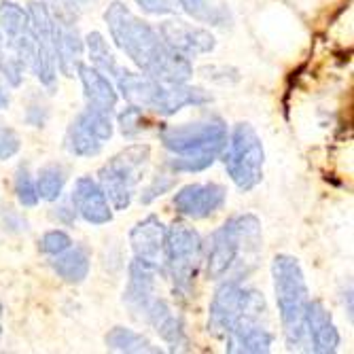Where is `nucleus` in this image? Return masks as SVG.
Instances as JSON below:
<instances>
[{
    "instance_id": "2eb2a0df",
    "label": "nucleus",
    "mask_w": 354,
    "mask_h": 354,
    "mask_svg": "<svg viewBox=\"0 0 354 354\" xmlns=\"http://www.w3.org/2000/svg\"><path fill=\"white\" fill-rule=\"evenodd\" d=\"M130 244L134 259L155 268L159 274H164L166 266V227L159 216L149 214L147 218L138 221L130 232Z\"/></svg>"
},
{
    "instance_id": "bb28decb",
    "label": "nucleus",
    "mask_w": 354,
    "mask_h": 354,
    "mask_svg": "<svg viewBox=\"0 0 354 354\" xmlns=\"http://www.w3.org/2000/svg\"><path fill=\"white\" fill-rule=\"evenodd\" d=\"M68 172L64 166L59 164H47L41 168L39 178H37V191H39V198L43 202H57L64 185H66Z\"/></svg>"
},
{
    "instance_id": "cd10ccee",
    "label": "nucleus",
    "mask_w": 354,
    "mask_h": 354,
    "mask_svg": "<svg viewBox=\"0 0 354 354\" xmlns=\"http://www.w3.org/2000/svg\"><path fill=\"white\" fill-rule=\"evenodd\" d=\"M117 125H119V132L123 138H138L142 132H147L149 127L153 125L151 117L147 111L134 106V104H127V109H123L119 115H117Z\"/></svg>"
},
{
    "instance_id": "f8f14e48",
    "label": "nucleus",
    "mask_w": 354,
    "mask_h": 354,
    "mask_svg": "<svg viewBox=\"0 0 354 354\" xmlns=\"http://www.w3.org/2000/svg\"><path fill=\"white\" fill-rule=\"evenodd\" d=\"M115 125L111 113L85 106L68 125L64 136V149L75 157H95L113 138Z\"/></svg>"
},
{
    "instance_id": "f3484780",
    "label": "nucleus",
    "mask_w": 354,
    "mask_h": 354,
    "mask_svg": "<svg viewBox=\"0 0 354 354\" xmlns=\"http://www.w3.org/2000/svg\"><path fill=\"white\" fill-rule=\"evenodd\" d=\"M145 323L164 339V344L172 350V352H187L191 350V339L187 335V329H185V320L180 314H176L170 304L162 297H155L145 316H142Z\"/></svg>"
},
{
    "instance_id": "e433bc0d",
    "label": "nucleus",
    "mask_w": 354,
    "mask_h": 354,
    "mask_svg": "<svg viewBox=\"0 0 354 354\" xmlns=\"http://www.w3.org/2000/svg\"><path fill=\"white\" fill-rule=\"evenodd\" d=\"M51 216H53L57 223L66 225V227H71V225H75V221H77L75 208H68V206H57V208H53Z\"/></svg>"
},
{
    "instance_id": "f704fd0d",
    "label": "nucleus",
    "mask_w": 354,
    "mask_h": 354,
    "mask_svg": "<svg viewBox=\"0 0 354 354\" xmlns=\"http://www.w3.org/2000/svg\"><path fill=\"white\" fill-rule=\"evenodd\" d=\"M0 225H3V230L9 234H21L28 230V221L11 206L0 210Z\"/></svg>"
},
{
    "instance_id": "a211bd4d",
    "label": "nucleus",
    "mask_w": 354,
    "mask_h": 354,
    "mask_svg": "<svg viewBox=\"0 0 354 354\" xmlns=\"http://www.w3.org/2000/svg\"><path fill=\"white\" fill-rule=\"evenodd\" d=\"M73 208L89 225H106L113 221V206L106 193L91 176H81L73 189Z\"/></svg>"
},
{
    "instance_id": "4be33fe9",
    "label": "nucleus",
    "mask_w": 354,
    "mask_h": 354,
    "mask_svg": "<svg viewBox=\"0 0 354 354\" xmlns=\"http://www.w3.org/2000/svg\"><path fill=\"white\" fill-rule=\"evenodd\" d=\"M77 77L81 79V85H83L85 104L113 115L117 100H119V93L115 89V85L111 83V79L104 73H100L98 68L87 66V64H81L77 71Z\"/></svg>"
},
{
    "instance_id": "1a4fd4ad",
    "label": "nucleus",
    "mask_w": 354,
    "mask_h": 354,
    "mask_svg": "<svg viewBox=\"0 0 354 354\" xmlns=\"http://www.w3.org/2000/svg\"><path fill=\"white\" fill-rule=\"evenodd\" d=\"M221 157H223L225 170H227L232 183L242 193L252 191L263 180L266 149H263L261 136L257 134V130L250 123L242 121L234 125Z\"/></svg>"
},
{
    "instance_id": "6e6552de",
    "label": "nucleus",
    "mask_w": 354,
    "mask_h": 354,
    "mask_svg": "<svg viewBox=\"0 0 354 354\" xmlns=\"http://www.w3.org/2000/svg\"><path fill=\"white\" fill-rule=\"evenodd\" d=\"M151 162L149 145H130L98 170V185L106 193V198L115 210H127L138 193V185L142 183L147 168Z\"/></svg>"
},
{
    "instance_id": "39448f33",
    "label": "nucleus",
    "mask_w": 354,
    "mask_h": 354,
    "mask_svg": "<svg viewBox=\"0 0 354 354\" xmlns=\"http://www.w3.org/2000/svg\"><path fill=\"white\" fill-rule=\"evenodd\" d=\"M272 280L286 348L308 350L306 314L310 304V288L297 257L284 252L276 254L272 261Z\"/></svg>"
},
{
    "instance_id": "aec40b11",
    "label": "nucleus",
    "mask_w": 354,
    "mask_h": 354,
    "mask_svg": "<svg viewBox=\"0 0 354 354\" xmlns=\"http://www.w3.org/2000/svg\"><path fill=\"white\" fill-rule=\"evenodd\" d=\"M157 276L159 272L155 268L138 259H132L130 268H127V286L123 291V304L140 320L149 304L157 297Z\"/></svg>"
},
{
    "instance_id": "4c0bfd02",
    "label": "nucleus",
    "mask_w": 354,
    "mask_h": 354,
    "mask_svg": "<svg viewBox=\"0 0 354 354\" xmlns=\"http://www.w3.org/2000/svg\"><path fill=\"white\" fill-rule=\"evenodd\" d=\"M342 301H344V308H346L348 320L352 323V284H350V282H348V288L342 293Z\"/></svg>"
},
{
    "instance_id": "f03ea898",
    "label": "nucleus",
    "mask_w": 354,
    "mask_h": 354,
    "mask_svg": "<svg viewBox=\"0 0 354 354\" xmlns=\"http://www.w3.org/2000/svg\"><path fill=\"white\" fill-rule=\"evenodd\" d=\"M263 234L261 221L254 214H236L225 221L210 236L204 250V272L208 280L248 278L261 259Z\"/></svg>"
},
{
    "instance_id": "2f4dec72",
    "label": "nucleus",
    "mask_w": 354,
    "mask_h": 354,
    "mask_svg": "<svg viewBox=\"0 0 354 354\" xmlns=\"http://www.w3.org/2000/svg\"><path fill=\"white\" fill-rule=\"evenodd\" d=\"M71 246H73V238L62 230H51L43 234V238L39 240V250L47 257H55L64 250H68Z\"/></svg>"
},
{
    "instance_id": "f257e3e1",
    "label": "nucleus",
    "mask_w": 354,
    "mask_h": 354,
    "mask_svg": "<svg viewBox=\"0 0 354 354\" xmlns=\"http://www.w3.org/2000/svg\"><path fill=\"white\" fill-rule=\"evenodd\" d=\"M104 21L115 45L136 64L142 75L164 83H187L193 77L191 57L168 47L159 32L134 15L121 0H113L104 11Z\"/></svg>"
},
{
    "instance_id": "20e7f679",
    "label": "nucleus",
    "mask_w": 354,
    "mask_h": 354,
    "mask_svg": "<svg viewBox=\"0 0 354 354\" xmlns=\"http://www.w3.org/2000/svg\"><path fill=\"white\" fill-rule=\"evenodd\" d=\"M115 79L117 91L127 104L162 117H172L187 106H206L212 102V95L206 89L189 83H164L149 75L123 68Z\"/></svg>"
},
{
    "instance_id": "5701e85b",
    "label": "nucleus",
    "mask_w": 354,
    "mask_h": 354,
    "mask_svg": "<svg viewBox=\"0 0 354 354\" xmlns=\"http://www.w3.org/2000/svg\"><path fill=\"white\" fill-rule=\"evenodd\" d=\"M51 268L57 274V278H62L68 284H81L87 276H89V268H91V254L85 246L81 244H73L68 250H64L55 257H51Z\"/></svg>"
},
{
    "instance_id": "412c9836",
    "label": "nucleus",
    "mask_w": 354,
    "mask_h": 354,
    "mask_svg": "<svg viewBox=\"0 0 354 354\" xmlns=\"http://www.w3.org/2000/svg\"><path fill=\"white\" fill-rule=\"evenodd\" d=\"M225 342V352L232 354H268L274 344V333L261 325V320H244Z\"/></svg>"
},
{
    "instance_id": "0eeeda50",
    "label": "nucleus",
    "mask_w": 354,
    "mask_h": 354,
    "mask_svg": "<svg viewBox=\"0 0 354 354\" xmlns=\"http://www.w3.org/2000/svg\"><path fill=\"white\" fill-rule=\"evenodd\" d=\"M204 263V240L185 221H174L166 227V266L164 272L172 280L174 293L183 299L191 297L196 278Z\"/></svg>"
},
{
    "instance_id": "ea45409f",
    "label": "nucleus",
    "mask_w": 354,
    "mask_h": 354,
    "mask_svg": "<svg viewBox=\"0 0 354 354\" xmlns=\"http://www.w3.org/2000/svg\"><path fill=\"white\" fill-rule=\"evenodd\" d=\"M71 3L77 5L79 9H85V7H89V5L93 3V0H71Z\"/></svg>"
},
{
    "instance_id": "c85d7f7f",
    "label": "nucleus",
    "mask_w": 354,
    "mask_h": 354,
    "mask_svg": "<svg viewBox=\"0 0 354 354\" xmlns=\"http://www.w3.org/2000/svg\"><path fill=\"white\" fill-rule=\"evenodd\" d=\"M13 189H15V198L19 202V206L24 208H35L41 198H39V191H37V180L32 178L28 166H19L13 178Z\"/></svg>"
},
{
    "instance_id": "7ed1b4c3",
    "label": "nucleus",
    "mask_w": 354,
    "mask_h": 354,
    "mask_svg": "<svg viewBox=\"0 0 354 354\" xmlns=\"http://www.w3.org/2000/svg\"><path fill=\"white\" fill-rule=\"evenodd\" d=\"M227 123L218 115L162 127L159 140L172 153L166 168L174 174H196L208 170L227 145Z\"/></svg>"
},
{
    "instance_id": "a878e982",
    "label": "nucleus",
    "mask_w": 354,
    "mask_h": 354,
    "mask_svg": "<svg viewBox=\"0 0 354 354\" xmlns=\"http://www.w3.org/2000/svg\"><path fill=\"white\" fill-rule=\"evenodd\" d=\"M85 43V51L91 59V66L98 68L100 73H104L106 77H117L121 73L117 57L113 53V49L109 47V41L100 35V32H89V35L83 39Z\"/></svg>"
},
{
    "instance_id": "c756f323",
    "label": "nucleus",
    "mask_w": 354,
    "mask_h": 354,
    "mask_svg": "<svg viewBox=\"0 0 354 354\" xmlns=\"http://www.w3.org/2000/svg\"><path fill=\"white\" fill-rule=\"evenodd\" d=\"M24 71H26V64L21 59H17L3 43L0 39V77L7 81V85L11 87H19L24 81Z\"/></svg>"
},
{
    "instance_id": "72a5a7b5",
    "label": "nucleus",
    "mask_w": 354,
    "mask_h": 354,
    "mask_svg": "<svg viewBox=\"0 0 354 354\" xmlns=\"http://www.w3.org/2000/svg\"><path fill=\"white\" fill-rule=\"evenodd\" d=\"M149 15H176L180 11L178 0H132Z\"/></svg>"
},
{
    "instance_id": "dca6fc26",
    "label": "nucleus",
    "mask_w": 354,
    "mask_h": 354,
    "mask_svg": "<svg viewBox=\"0 0 354 354\" xmlns=\"http://www.w3.org/2000/svg\"><path fill=\"white\" fill-rule=\"evenodd\" d=\"M157 32L168 47H172L174 51L187 57L206 55L216 49V39L210 30L187 24L183 19H166L159 24Z\"/></svg>"
},
{
    "instance_id": "ddd939ff",
    "label": "nucleus",
    "mask_w": 354,
    "mask_h": 354,
    "mask_svg": "<svg viewBox=\"0 0 354 354\" xmlns=\"http://www.w3.org/2000/svg\"><path fill=\"white\" fill-rule=\"evenodd\" d=\"M0 39L17 59L26 64V68L32 66L35 39H32L30 15L26 7L13 0H0Z\"/></svg>"
},
{
    "instance_id": "58836bf2",
    "label": "nucleus",
    "mask_w": 354,
    "mask_h": 354,
    "mask_svg": "<svg viewBox=\"0 0 354 354\" xmlns=\"http://www.w3.org/2000/svg\"><path fill=\"white\" fill-rule=\"evenodd\" d=\"M9 104H11V93L3 83H0V111H7Z\"/></svg>"
},
{
    "instance_id": "4468645a",
    "label": "nucleus",
    "mask_w": 354,
    "mask_h": 354,
    "mask_svg": "<svg viewBox=\"0 0 354 354\" xmlns=\"http://www.w3.org/2000/svg\"><path fill=\"white\" fill-rule=\"evenodd\" d=\"M227 200V189L218 183H191L174 196V208L178 214L202 221L216 214Z\"/></svg>"
},
{
    "instance_id": "7c9ffc66",
    "label": "nucleus",
    "mask_w": 354,
    "mask_h": 354,
    "mask_svg": "<svg viewBox=\"0 0 354 354\" xmlns=\"http://www.w3.org/2000/svg\"><path fill=\"white\" fill-rule=\"evenodd\" d=\"M176 180H178V176H176L174 172H170V174H166V172H157V174L153 176V180L142 189V193H140V204L149 206V204H153L157 198L166 196V193H170V191L176 187Z\"/></svg>"
},
{
    "instance_id": "c9c22d12",
    "label": "nucleus",
    "mask_w": 354,
    "mask_h": 354,
    "mask_svg": "<svg viewBox=\"0 0 354 354\" xmlns=\"http://www.w3.org/2000/svg\"><path fill=\"white\" fill-rule=\"evenodd\" d=\"M49 119V109L45 104H30L26 111V123L32 127H45Z\"/></svg>"
},
{
    "instance_id": "b1692460",
    "label": "nucleus",
    "mask_w": 354,
    "mask_h": 354,
    "mask_svg": "<svg viewBox=\"0 0 354 354\" xmlns=\"http://www.w3.org/2000/svg\"><path fill=\"white\" fill-rule=\"evenodd\" d=\"M178 7L191 19L214 26V28H232V21H234L227 9L221 5H212L210 0H178Z\"/></svg>"
},
{
    "instance_id": "6ab92c4d",
    "label": "nucleus",
    "mask_w": 354,
    "mask_h": 354,
    "mask_svg": "<svg viewBox=\"0 0 354 354\" xmlns=\"http://www.w3.org/2000/svg\"><path fill=\"white\" fill-rule=\"evenodd\" d=\"M308 350L314 354H333L342 346V335L333 323L331 312L320 299H310L306 314Z\"/></svg>"
},
{
    "instance_id": "473e14b6",
    "label": "nucleus",
    "mask_w": 354,
    "mask_h": 354,
    "mask_svg": "<svg viewBox=\"0 0 354 354\" xmlns=\"http://www.w3.org/2000/svg\"><path fill=\"white\" fill-rule=\"evenodd\" d=\"M21 149V140L13 127L0 123V162H7V159L15 157Z\"/></svg>"
},
{
    "instance_id": "423d86ee",
    "label": "nucleus",
    "mask_w": 354,
    "mask_h": 354,
    "mask_svg": "<svg viewBox=\"0 0 354 354\" xmlns=\"http://www.w3.org/2000/svg\"><path fill=\"white\" fill-rule=\"evenodd\" d=\"M268 312L266 297L242 280H221L208 308V333L225 339L244 320H261Z\"/></svg>"
},
{
    "instance_id": "393cba45",
    "label": "nucleus",
    "mask_w": 354,
    "mask_h": 354,
    "mask_svg": "<svg viewBox=\"0 0 354 354\" xmlns=\"http://www.w3.org/2000/svg\"><path fill=\"white\" fill-rule=\"evenodd\" d=\"M104 344H106V348L113 350V352H127V354L162 352V348L153 346L149 337H145L142 333H136L134 329H127V327H113V329L106 333Z\"/></svg>"
},
{
    "instance_id": "9d476101",
    "label": "nucleus",
    "mask_w": 354,
    "mask_h": 354,
    "mask_svg": "<svg viewBox=\"0 0 354 354\" xmlns=\"http://www.w3.org/2000/svg\"><path fill=\"white\" fill-rule=\"evenodd\" d=\"M51 21H53V43H55V57L57 71L64 77H77V71L83 64L85 43L79 32V15L81 9L73 5L71 0H51L47 3Z\"/></svg>"
},
{
    "instance_id": "a19ab883",
    "label": "nucleus",
    "mask_w": 354,
    "mask_h": 354,
    "mask_svg": "<svg viewBox=\"0 0 354 354\" xmlns=\"http://www.w3.org/2000/svg\"><path fill=\"white\" fill-rule=\"evenodd\" d=\"M0 337H3V304H0Z\"/></svg>"
},
{
    "instance_id": "9b49d317",
    "label": "nucleus",
    "mask_w": 354,
    "mask_h": 354,
    "mask_svg": "<svg viewBox=\"0 0 354 354\" xmlns=\"http://www.w3.org/2000/svg\"><path fill=\"white\" fill-rule=\"evenodd\" d=\"M28 15L32 26V39H35V59L30 71L35 73L39 83L49 91L57 87V57L53 43V21L45 0H28Z\"/></svg>"
}]
</instances>
